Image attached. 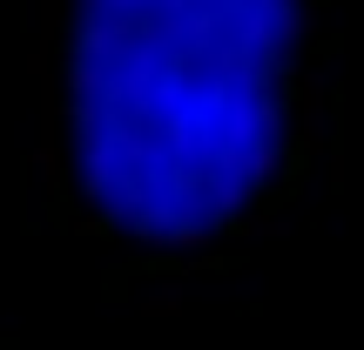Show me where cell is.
<instances>
[{"label": "cell", "instance_id": "6da1fadb", "mask_svg": "<svg viewBox=\"0 0 364 350\" xmlns=\"http://www.w3.org/2000/svg\"><path fill=\"white\" fill-rule=\"evenodd\" d=\"M68 236L189 263L270 229L317 148V0H34Z\"/></svg>", "mask_w": 364, "mask_h": 350}]
</instances>
